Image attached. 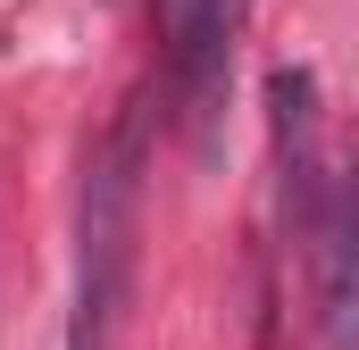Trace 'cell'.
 Returning a JSON list of instances; mask_svg holds the SVG:
<instances>
[{"label": "cell", "instance_id": "6da1fadb", "mask_svg": "<svg viewBox=\"0 0 359 350\" xmlns=\"http://www.w3.org/2000/svg\"><path fill=\"white\" fill-rule=\"evenodd\" d=\"M142 125L151 108L134 100L117 117V134L92 150L84 175V225H76V317H67V350H109L126 292H134V225H142Z\"/></svg>", "mask_w": 359, "mask_h": 350}, {"label": "cell", "instance_id": "277c9868", "mask_svg": "<svg viewBox=\"0 0 359 350\" xmlns=\"http://www.w3.org/2000/svg\"><path fill=\"white\" fill-rule=\"evenodd\" d=\"M309 225H318V317H326V342L351 350V183H334Z\"/></svg>", "mask_w": 359, "mask_h": 350}, {"label": "cell", "instance_id": "7a4b0ae2", "mask_svg": "<svg viewBox=\"0 0 359 350\" xmlns=\"http://www.w3.org/2000/svg\"><path fill=\"white\" fill-rule=\"evenodd\" d=\"M268 108H276V150H284V217H292V234H309V217H318V76L276 67Z\"/></svg>", "mask_w": 359, "mask_h": 350}, {"label": "cell", "instance_id": "3957f363", "mask_svg": "<svg viewBox=\"0 0 359 350\" xmlns=\"http://www.w3.org/2000/svg\"><path fill=\"white\" fill-rule=\"evenodd\" d=\"M168 17H176V76L192 100V125L209 134V117L226 100V50L243 25V0H168Z\"/></svg>", "mask_w": 359, "mask_h": 350}]
</instances>
